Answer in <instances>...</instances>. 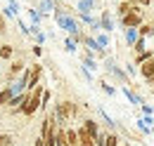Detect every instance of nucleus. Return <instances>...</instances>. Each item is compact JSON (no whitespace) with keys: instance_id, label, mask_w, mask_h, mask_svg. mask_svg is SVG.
I'll use <instances>...</instances> for the list:
<instances>
[{"instance_id":"f257e3e1","label":"nucleus","mask_w":154,"mask_h":146,"mask_svg":"<svg viewBox=\"0 0 154 146\" xmlns=\"http://www.w3.org/2000/svg\"><path fill=\"white\" fill-rule=\"evenodd\" d=\"M52 113H55V118H57L59 125L66 127L74 118H78V104L69 101V99H59L57 104H55V109H52Z\"/></svg>"},{"instance_id":"f03ea898","label":"nucleus","mask_w":154,"mask_h":146,"mask_svg":"<svg viewBox=\"0 0 154 146\" xmlns=\"http://www.w3.org/2000/svg\"><path fill=\"white\" fill-rule=\"evenodd\" d=\"M43 90H45V85H43V83H38L33 90L29 92L26 101L21 104V115H24V118H33V115L40 111V94H43Z\"/></svg>"},{"instance_id":"7ed1b4c3","label":"nucleus","mask_w":154,"mask_h":146,"mask_svg":"<svg viewBox=\"0 0 154 146\" xmlns=\"http://www.w3.org/2000/svg\"><path fill=\"white\" fill-rule=\"evenodd\" d=\"M145 19H147L145 7H140V5L135 2L133 7H131V12H126L123 17H119V24H121V28H137Z\"/></svg>"},{"instance_id":"20e7f679","label":"nucleus","mask_w":154,"mask_h":146,"mask_svg":"<svg viewBox=\"0 0 154 146\" xmlns=\"http://www.w3.org/2000/svg\"><path fill=\"white\" fill-rule=\"evenodd\" d=\"M137 73H140V78L149 85V83L154 80V57H149L147 61H142V64L137 66Z\"/></svg>"},{"instance_id":"39448f33","label":"nucleus","mask_w":154,"mask_h":146,"mask_svg":"<svg viewBox=\"0 0 154 146\" xmlns=\"http://www.w3.org/2000/svg\"><path fill=\"white\" fill-rule=\"evenodd\" d=\"M43 80V64H33L31 66V73H29V83H26V90L31 92L36 85Z\"/></svg>"},{"instance_id":"423d86ee","label":"nucleus","mask_w":154,"mask_h":146,"mask_svg":"<svg viewBox=\"0 0 154 146\" xmlns=\"http://www.w3.org/2000/svg\"><path fill=\"white\" fill-rule=\"evenodd\" d=\"M121 92H123V97L128 99V104H133V106H140V104L145 101L142 94H137L135 87H131V85H121Z\"/></svg>"},{"instance_id":"0eeeda50","label":"nucleus","mask_w":154,"mask_h":146,"mask_svg":"<svg viewBox=\"0 0 154 146\" xmlns=\"http://www.w3.org/2000/svg\"><path fill=\"white\" fill-rule=\"evenodd\" d=\"M74 10L76 14H93V10H97V0H78Z\"/></svg>"},{"instance_id":"6e6552de","label":"nucleus","mask_w":154,"mask_h":146,"mask_svg":"<svg viewBox=\"0 0 154 146\" xmlns=\"http://www.w3.org/2000/svg\"><path fill=\"white\" fill-rule=\"evenodd\" d=\"M24 69H26V61H24V59H14V61L10 64V69H7V83H10V80H14Z\"/></svg>"},{"instance_id":"1a4fd4ad","label":"nucleus","mask_w":154,"mask_h":146,"mask_svg":"<svg viewBox=\"0 0 154 146\" xmlns=\"http://www.w3.org/2000/svg\"><path fill=\"white\" fill-rule=\"evenodd\" d=\"M97 19H100V31H104V33H112L114 31V19H112V14L107 10H102V14Z\"/></svg>"},{"instance_id":"9d476101","label":"nucleus","mask_w":154,"mask_h":146,"mask_svg":"<svg viewBox=\"0 0 154 146\" xmlns=\"http://www.w3.org/2000/svg\"><path fill=\"white\" fill-rule=\"evenodd\" d=\"M76 134H78V144H81V146H95L93 134L83 127V125H78V127H76Z\"/></svg>"},{"instance_id":"9b49d317","label":"nucleus","mask_w":154,"mask_h":146,"mask_svg":"<svg viewBox=\"0 0 154 146\" xmlns=\"http://www.w3.org/2000/svg\"><path fill=\"white\" fill-rule=\"evenodd\" d=\"M81 125H83V127L93 134V139H95L97 134H100V130H102V127H100V123H97L95 118H83V120H81Z\"/></svg>"},{"instance_id":"f8f14e48","label":"nucleus","mask_w":154,"mask_h":146,"mask_svg":"<svg viewBox=\"0 0 154 146\" xmlns=\"http://www.w3.org/2000/svg\"><path fill=\"white\" fill-rule=\"evenodd\" d=\"M137 33L142 38H154V21H147V19H145V21L137 26Z\"/></svg>"},{"instance_id":"ddd939ff","label":"nucleus","mask_w":154,"mask_h":146,"mask_svg":"<svg viewBox=\"0 0 154 146\" xmlns=\"http://www.w3.org/2000/svg\"><path fill=\"white\" fill-rule=\"evenodd\" d=\"M140 38V33H137V28H123V42L128 45V47H133V42Z\"/></svg>"},{"instance_id":"4468645a","label":"nucleus","mask_w":154,"mask_h":146,"mask_svg":"<svg viewBox=\"0 0 154 146\" xmlns=\"http://www.w3.org/2000/svg\"><path fill=\"white\" fill-rule=\"evenodd\" d=\"M149 57H154V50H147V47H145V50L135 52V57H133V64H135V66H140V64H142V61H147Z\"/></svg>"},{"instance_id":"2eb2a0df","label":"nucleus","mask_w":154,"mask_h":146,"mask_svg":"<svg viewBox=\"0 0 154 146\" xmlns=\"http://www.w3.org/2000/svg\"><path fill=\"white\" fill-rule=\"evenodd\" d=\"M64 132H66V144H69V146H81V144H78V134H76V127L66 125V127H64Z\"/></svg>"},{"instance_id":"dca6fc26","label":"nucleus","mask_w":154,"mask_h":146,"mask_svg":"<svg viewBox=\"0 0 154 146\" xmlns=\"http://www.w3.org/2000/svg\"><path fill=\"white\" fill-rule=\"evenodd\" d=\"M26 14H29V19H31V24L40 26V21H43V14H40L38 7H26Z\"/></svg>"},{"instance_id":"f3484780","label":"nucleus","mask_w":154,"mask_h":146,"mask_svg":"<svg viewBox=\"0 0 154 146\" xmlns=\"http://www.w3.org/2000/svg\"><path fill=\"white\" fill-rule=\"evenodd\" d=\"M121 144V137L116 134L114 130H107V137H104V144L102 146H119Z\"/></svg>"},{"instance_id":"a211bd4d","label":"nucleus","mask_w":154,"mask_h":146,"mask_svg":"<svg viewBox=\"0 0 154 146\" xmlns=\"http://www.w3.org/2000/svg\"><path fill=\"white\" fill-rule=\"evenodd\" d=\"M55 2H57V0H40V2H38L40 14H43V17H45V14H50V12L55 10Z\"/></svg>"},{"instance_id":"6ab92c4d","label":"nucleus","mask_w":154,"mask_h":146,"mask_svg":"<svg viewBox=\"0 0 154 146\" xmlns=\"http://www.w3.org/2000/svg\"><path fill=\"white\" fill-rule=\"evenodd\" d=\"M10 99H12V87H10V85H5V87L0 90V109H5Z\"/></svg>"},{"instance_id":"aec40b11","label":"nucleus","mask_w":154,"mask_h":146,"mask_svg":"<svg viewBox=\"0 0 154 146\" xmlns=\"http://www.w3.org/2000/svg\"><path fill=\"white\" fill-rule=\"evenodd\" d=\"M12 57H14V47H12V45H7V42L0 45V59H2V61H10Z\"/></svg>"},{"instance_id":"412c9836","label":"nucleus","mask_w":154,"mask_h":146,"mask_svg":"<svg viewBox=\"0 0 154 146\" xmlns=\"http://www.w3.org/2000/svg\"><path fill=\"white\" fill-rule=\"evenodd\" d=\"M93 36H95L97 45H100L102 50H107V47H109V33H104V31H97V33H93Z\"/></svg>"},{"instance_id":"4be33fe9","label":"nucleus","mask_w":154,"mask_h":146,"mask_svg":"<svg viewBox=\"0 0 154 146\" xmlns=\"http://www.w3.org/2000/svg\"><path fill=\"white\" fill-rule=\"evenodd\" d=\"M131 7H133L131 2H121V0H119V5H116V17H123L126 12H131Z\"/></svg>"},{"instance_id":"5701e85b","label":"nucleus","mask_w":154,"mask_h":146,"mask_svg":"<svg viewBox=\"0 0 154 146\" xmlns=\"http://www.w3.org/2000/svg\"><path fill=\"white\" fill-rule=\"evenodd\" d=\"M0 146H14V137L7 132V134H0Z\"/></svg>"},{"instance_id":"b1692460","label":"nucleus","mask_w":154,"mask_h":146,"mask_svg":"<svg viewBox=\"0 0 154 146\" xmlns=\"http://www.w3.org/2000/svg\"><path fill=\"white\" fill-rule=\"evenodd\" d=\"M76 45H78V42H76V40H74L71 36L64 40V50H66V52H76Z\"/></svg>"},{"instance_id":"393cba45","label":"nucleus","mask_w":154,"mask_h":146,"mask_svg":"<svg viewBox=\"0 0 154 146\" xmlns=\"http://www.w3.org/2000/svg\"><path fill=\"white\" fill-rule=\"evenodd\" d=\"M140 111H142V115H154V106H149L147 101L140 104Z\"/></svg>"},{"instance_id":"a878e982","label":"nucleus","mask_w":154,"mask_h":146,"mask_svg":"<svg viewBox=\"0 0 154 146\" xmlns=\"http://www.w3.org/2000/svg\"><path fill=\"white\" fill-rule=\"evenodd\" d=\"M100 87L107 92V94H116V90L112 87V85H109V83H107V80H100Z\"/></svg>"},{"instance_id":"bb28decb","label":"nucleus","mask_w":154,"mask_h":146,"mask_svg":"<svg viewBox=\"0 0 154 146\" xmlns=\"http://www.w3.org/2000/svg\"><path fill=\"white\" fill-rule=\"evenodd\" d=\"M0 36H7V19H5V14H0Z\"/></svg>"},{"instance_id":"cd10ccee","label":"nucleus","mask_w":154,"mask_h":146,"mask_svg":"<svg viewBox=\"0 0 154 146\" xmlns=\"http://www.w3.org/2000/svg\"><path fill=\"white\" fill-rule=\"evenodd\" d=\"M126 73H128V75H135V73H137V66H135V64H126Z\"/></svg>"},{"instance_id":"c85d7f7f","label":"nucleus","mask_w":154,"mask_h":146,"mask_svg":"<svg viewBox=\"0 0 154 146\" xmlns=\"http://www.w3.org/2000/svg\"><path fill=\"white\" fill-rule=\"evenodd\" d=\"M31 52H33L36 57H40V54H43V45H38V42H36V45L31 47Z\"/></svg>"},{"instance_id":"c756f323","label":"nucleus","mask_w":154,"mask_h":146,"mask_svg":"<svg viewBox=\"0 0 154 146\" xmlns=\"http://www.w3.org/2000/svg\"><path fill=\"white\" fill-rule=\"evenodd\" d=\"M152 2H154V0H137V5H140V7H145V10H147V7H152Z\"/></svg>"},{"instance_id":"7c9ffc66","label":"nucleus","mask_w":154,"mask_h":146,"mask_svg":"<svg viewBox=\"0 0 154 146\" xmlns=\"http://www.w3.org/2000/svg\"><path fill=\"white\" fill-rule=\"evenodd\" d=\"M33 146H45V142H43V137H40V134L33 139Z\"/></svg>"},{"instance_id":"2f4dec72","label":"nucleus","mask_w":154,"mask_h":146,"mask_svg":"<svg viewBox=\"0 0 154 146\" xmlns=\"http://www.w3.org/2000/svg\"><path fill=\"white\" fill-rule=\"evenodd\" d=\"M121 2H131V5H135V2H137V0H121Z\"/></svg>"},{"instance_id":"473e14b6","label":"nucleus","mask_w":154,"mask_h":146,"mask_svg":"<svg viewBox=\"0 0 154 146\" xmlns=\"http://www.w3.org/2000/svg\"><path fill=\"white\" fill-rule=\"evenodd\" d=\"M152 134H154V130H152Z\"/></svg>"}]
</instances>
